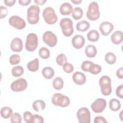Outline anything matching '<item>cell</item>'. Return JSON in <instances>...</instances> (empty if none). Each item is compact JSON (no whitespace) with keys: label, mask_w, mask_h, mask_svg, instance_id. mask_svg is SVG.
Instances as JSON below:
<instances>
[{"label":"cell","mask_w":123,"mask_h":123,"mask_svg":"<svg viewBox=\"0 0 123 123\" xmlns=\"http://www.w3.org/2000/svg\"><path fill=\"white\" fill-rule=\"evenodd\" d=\"M27 21L30 24L34 25L38 23L39 20L40 8L37 5H33L30 6L27 9Z\"/></svg>","instance_id":"obj_1"},{"label":"cell","mask_w":123,"mask_h":123,"mask_svg":"<svg viewBox=\"0 0 123 123\" xmlns=\"http://www.w3.org/2000/svg\"><path fill=\"white\" fill-rule=\"evenodd\" d=\"M99 85L101 88V93L104 96H108L111 93V79L107 75H103L99 80Z\"/></svg>","instance_id":"obj_2"},{"label":"cell","mask_w":123,"mask_h":123,"mask_svg":"<svg viewBox=\"0 0 123 123\" xmlns=\"http://www.w3.org/2000/svg\"><path fill=\"white\" fill-rule=\"evenodd\" d=\"M60 25L62 28V32L64 36L70 37L74 33L73 23L71 19L68 18H62L60 22Z\"/></svg>","instance_id":"obj_3"},{"label":"cell","mask_w":123,"mask_h":123,"mask_svg":"<svg viewBox=\"0 0 123 123\" xmlns=\"http://www.w3.org/2000/svg\"><path fill=\"white\" fill-rule=\"evenodd\" d=\"M43 17L46 23L49 25L54 24L58 19L54 10L51 7H47L44 9Z\"/></svg>","instance_id":"obj_4"},{"label":"cell","mask_w":123,"mask_h":123,"mask_svg":"<svg viewBox=\"0 0 123 123\" xmlns=\"http://www.w3.org/2000/svg\"><path fill=\"white\" fill-rule=\"evenodd\" d=\"M100 16L98 5L95 1L91 2L88 6L86 12L87 18L91 21H95L98 19Z\"/></svg>","instance_id":"obj_5"},{"label":"cell","mask_w":123,"mask_h":123,"mask_svg":"<svg viewBox=\"0 0 123 123\" xmlns=\"http://www.w3.org/2000/svg\"><path fill=\"white\" fill-rule=\"evenodd\" d=\"M51 101L54 105L61 107H67L70 103L69 98L61 93L54 94L51 98Z\"/></svg>","instance_id":"obj_6"},{"label":"cell","mask_w":123,"mask_h":123,"mask_svg":"<svg viewBox=\"0 0 123 123\" xmlns=\"http://www.w3.org/2000/svg\"><path fill=\"white\" fill-rule=\"evenodd\" d=\"M38 45L37 36L35 33H29L26 37L25 46L26 49L28 51H33Z\"/></svg>","instance_id":"obj_7"},{"label":"cell","mask_w":123,"mask_h":123,"mask_svg":"<svg viewBox=\"0 0 123 123\" xmlns=\"http://www.w3.org/2000/svg\"><path fill=\"white\" fill-rule=\"evenodd\" d=\"M77 117L80 123H90V112L86 107H82L79 109L77 112Z\"/></svg>","instance_id":"obj_8"},{"label":"cell","mask_w":123,"mask_h":123,"mask_svg":"<svg viewBox=\"0 0 123 123\" xmlns=\"http://www.w3.org/2000/svg\"><path fill=\"white\" fill-rule=\"evenodd\" d=\"M27 86V81L25 79L23 78H19L15 80L11 85V89L15 92L24 91L26 88Z\"/></svg>","instance_id":"obj_9"},{"label":"cell","mask_w":123,"mask_h":123,"mask_svg":"<svg viewBox=\"0 0 123 123\" xmlns=\"http://www.w3.org/2000/svg\"><path fill=\"white\" fill-rule=\"evenodd\" d=\"M43 40L44 42L50 47L55 46L57 42L56 36L52 32L48 31L43 35Z\"/></svg>","instance_id":"obj_10"},{"label":"cell","mask_w":123,"mask_h":123,"mask_svg":"<svg viewBox=\"0 0 123 123\" xmlns=\"http://www.w3.org/2000/svg\"><path fill=\"white\" fill-rule=\"evenodd\" d=\"M9 24L17 29H22L25 27L26 24L24 19L18 16L13 15L9 19Z\"/></svg>","instance_id":"obj_11"},{"label":"cell","mask_w":123,"mask_h":123,"mask_svg":"<svg viewBox=\"0 0 123 123\" xmlns=\"http://www.w3.org/2000/svg\"><path fill=\"white\" fill-rule=\"evenodd\" d=\"M106 107V101L102 98H98L91 104L92 111L96 113L102 112Z\"/></svg>","instance_id":"obj_12"},{"label":"cell","mask_w":123,"mask_h":123,"mask_svg":"<svg viewBox=\"0 0 123 123\" xmlns=\"http://www.w3.org/2000/svg\"><path fill=\"white\" fill-rule=\"evenodd\" d=\"M113 25L111 23L107 21L101 23L99 27L101 34L104 36L108 35L113 30Z\"/></svg>","instance_id":"obj_13"},{"label":"cell","mask_w":123,"mask_h":123,"mask_svg":"<svg viewBox=\"0 0 123 123\" xmlns=\"http://www.w3.org/2000/svg\"><path fill=\"white\" fill-rule=\"evenodd\" d=\"M85 43V40L83 36L77 35L74 36L72 39V43L74 48L77 49L82 48Z\"/></svg>","instance_id":"obj_14"},{"label":"cell","mask_w":123,"mask_h":123,"mask_svg":"<svg viewBox=\"0 0 123 123\" xmlns=\"http://www.w3.org/2000/svg\"><path fill=\"white\" fill-rule=\"evenodd\" d=\"M11 49L14 52H20L23 49V42L21 38L15 37L11 43Z\"/></svg>","instance_id":"obj_15"},{"label":"cell","mask_w":123,"mask_h":123,"mask_svg":"<svg viewBox=\"0 0 123 123\" xmlns=\"http://www.w3.org/2000/svg\"><path fill=\"white\" fill-rule=\"evenodd\" d=\"M74 82L78 85H82L86 81V75L80 72H75L72 76Z\"/></svg>","instance_id":"obj_16"},{"label":"cell","mask_w":123,"mask_h":123,"mask_svg":"<svg viewBox=\"0 0 123 123\" xmlns=\"http://www.w3.org/2000/svg\"><path fill=\"white\" fill-rule=\"evenodd\" d=\"M73 11L72 6L68 2L63 3L60 7V13L63 15L71 14Z\"/></svg>","instance_id":"obj_17"},{"label":"cell","mask_w":123,"mask_h":123,"mask_svg":"<svg viewBox=\"0 0 123 123\" xmlns=\"http://www.w3.org/2000/svg\"><path fill=\"white\" fill-rule=\"evenodd\" d=\"M123 40V33L121 31H116L111 36V40L113 43L118 45Z\"/></svg>","instance_id":"obj_18"},{"label":"cell","mask_w":123,"mask_h":123,"mask_svg":"<svg viewBox=\"0 0 123 123\" xmlns=\"http://www.w3.org/2000/svg\"><path fill=\"white\" fill-rule=\"evenodd\" d=\"M85 53L88 58H93L95 57L97 54V49L94 45H88L86 48Z\"/></svg>","instance_id":"obj_19"},{"label":"cell","mask_w":123,"mask_h":123,"mask_svg":"<svg viewBox=\"0 0 123 123\" xmlns=\"http://www.w3.org/2000/svg\"><path fill=\"white\" fill-rule=\"evenodd\" d=\"M45 103L42 100H37L35 101L32 104L33 109L37 112L43 111L45 108Z\"/></svg>","instance_id":"obj_20"},{"label":"cell","mask_w":123,"mask_h":123,"mask_svg":"<svg viewBox=\"0 0 123 123\" xmlns=\"http://www.w3.org/2000/svg\"><path fill=\"white\" fill-rule=\"evenodd\" d=\"M42 74L43 76L48 79H50L53 78L54 75V70L50 67H44L42 71Z\"/></svg>","instance_id":"obj_21"},{"label":"cell","mask_w":123,"mask_h":123,"mask_svg":"<svg viewBox=\"0 0 123 123\" xmlns=\"http://www.w3.org/2000/svg\"><path fill=\"white\" fill-rule=\"evenodd\" d=\"M90 27L89 23L85 20H82L79 22L76 25V29L80 32H85Z\"/></svg>","instance_id":"obj_22"},{"label":"cell","mask_w":123,"mask_h":123,"mask_svg":"<svg viewBox=\"0 0 123 123\" xmlns=\"http://www.w3.org/2000/svg\"><path fill=\"white\" fill-rule=\"evenodd\" d=\"M27 67L31 72H36L39 68V61L37 58H35L33 61L29 62L27 64Z\"/></svg>","instance_id":"obj_23"},{"label":"cell","mask_w":123,"mask_h":123,"mask_svg":"<svg viewBox=\"0 0 123 123\" xmlns=\"http://www.w3.org/2000/svg\"><path fill=\"white\" fill-rule=\"evenodd\" d=\"M99 33L96 30H91L87 34V37L89 41L96 42L99 39Z\"/></svg>","instance_id":"obj_24"},{"label":"cell","mask_w":123,"mask_h":123,"mask_svg":"<svg viewBox=\"0 0 123 123\" xmlns=\"http://www.w3.org/2000/svg\"><path fill=\"white\" fill-rule=\"evenodd\" d=\"M12 114V109L8 107H4L0 110V115L4 119L9 118Z\"/></svg>","instance_id":"obj_25"},{"label":"cell","mask_w":123,"mask_h":123,"mask_svg":"<svg viewBox=\"0 0 123 123\" xmlns=\"http://www.w3.org/2000/svg\"><path fill=\"white\" fill-rule=\"evenodd\" d=\"M121 103L118 99L112 98L110 100L109 102V107L112 111H117L121 108Z\"/></svg>","instance_id":"obj_26"},{"label":"cell","mask_w":123,"mask_h":123,"mask_svg":"<svg viewBox=\"0 0 123 123\" xmlns=\"http://www.w3.org/2000/svg\"><path fill=\"white\" fill-rule=\"evenodd\" d=\"M72 13L73 18L76 20H78L81 19L83 15V10L79 7H75Z\"/></svg>","instance_id":"obj_27"},{"label":"cell","mask_w":123,"mask_h":123,"mask_svg":"<svg viewBox=\"0 0 123 123\" xmlns=\"http://www.w3.org/2000/svg\"><path fill=\"white\" fill-rule=\"evenodd\" d=\"M52 86L56 90H60L63 87V81L62 78L60 77H56L53 80Z\"/></svg>","instance_id":"obj_28"},{"label":"cell","mask_w":123,"mask_h":123,"mask_svg":"<svg viewBox=\"0 0 123 123\" xmlns=\"http://www.w3.org/2000/svg\"><path fill=\"white\" fill-rule=\"evenodd\" d=\"M105 60L110 64H114L116 61V56L112 52H108L105 56Z\"/></svg>","instance_id":"obj_29"},{"label":"cell","mask_w":123,"mask_h":123,"mask_svg":"<svg viewBox=\"0 0 123 123\" xmlns=\"http://www.w3.org/2000/svg\"><path fill=\"white\" fill-rule=\"evenodd\" d=\"M24 72V69L21 66H15L12 68V74L15 77L21 76L23 74Z\"/></svg>","instance_id":"obj_30"},{"label":"cell","mask_w":123,"mask_h":123,"mask_svg":"<svg viewBox=\"0 0 123 123\" xmlns=\"http://www.w3.org/2000/svg\"><path fill=\"white\" fill-rule=\"evenodd\" d=\"M101 71V67L98 64H92L90 65L88 72L93 74H98Z\"/></svg>","instance_id":"obj_31"},{"label":"cell","mask_w":123,"mask_h":123,"mask_svg":"<svg viewBox=\"0 0 123 123\" xmlns=\"http://www.w3.org/2000/svg\"><path fill=\"white\" fill-rule=\"evenodd\" d=\"M39 55L41 58L47 59L49 58L50 56V52L47 48L42 47L40 48L39 50Z\"/></svg>","instance_id":"obj_32"},{"label":"cell","mask_w":123,"mask_h":123,"mask_svg":"<svg viewBox=\"0 0 123 123\" xmlns=\"http://www.w3.org/2000/svg\"><path fill=\"white\" fill-rule=\"evenodd\" d=\"M66 56L64 54H60L57 56L56 61L57 63L60 66H62L65 63L67 62Z\"/></svg>","instance_id":"obj_33"},{"label":"cell","mask_w":123,"mask_h":123,"mask_svg":"<svg viewBox=\"0 0 123 123\" xmlns=\"http://www.w3.org/2000/svg\"><path fill=\"white\" fill-rule=\"evenodd\" d=\"M11 122L12 123H21L22 122L21 115L18 113H14L11 116Z\"/></svg>","instance_id":"obj_34"},{"label":"cell","mask_w":123,"mask_h":123,"mask_svg":"<svg viewBox=\"0 0 123 123\" xmlns=\"http://www.w3.org/2000/svg\"><path fill=\"white\" fill-rule=\"evenodd\" d=\"M24 119L27 123H33V115L29 111H25L24 113Z\"/></svg>","instance_id":"obj_35"},{"label":"cell","mask_w":123,"mask_h":123,"mask_svg":"<svg viewBox=\"0 0 123 123\" xmlns=\"http://www.w3.org/2000/svg\"><path fill=\"white\" fill-rule=\"evenodd\" d=\"M20 62V57L18 54H13L10 57V62L12 65H15Z\"/></svg>","instance_id":"obj_36"},{"label":"cell","mask_w":123,"mask_h":123,"mask_svg":"<svg viewBox=\"0 0 123 123\" xmlns=\"http://www.w3.org/2000/svg\"><path fill=\"white\" fill-rule=\"evenodd\" d=\"M62 66L63 71L66 73L69 74L74 71V66L71 63L66 62Z\"/></svg>","instance_id":"obj_37"},{"label":"cell","mask_w":123,"mask_h":123,"mask_svg":"<svg viewBox=\"0 0 123 123\" xmlns=\"http://www.w3.org/2000/svg\"><path fill=\"white\" fill-rule=\"evenodd\" d=\"M94 63L92 62L89 61H86L83 62L81 65V69L82 70L85 72H88L89 68L90 66V65Z\"/></svg>","instance_id":"obj_38"},{"label":"cell","mask_w":123,"mask_h":123,"mask_svg":"<svg viewBox=\"0 0 123 123\" xmlns=\"http://www.w3.org/2000/svg\"><path fill=\"white\" fill-rule=\"evenodd\" d=\"M8 13L7 8L3 6H0V18H5Z\"/></svg>","instance_id":"obj_39"},{"label":"cell","mask_w":123,"mask_h":123,"mask_svg":"<svg viewBox=\"0 0 123 123\" xmlns=\"http://www.w3.org/2000/svg\"><path fill=\"white\" fill-rule=\"evenodd\" d=\"M43 123L44 119L43 118L37 114L33 115V123Z\"/></svg>","instance_id":"obj_40"},{"label":"cell","mask_w":123,"mask_h":123,"mask_svg":"<svg viewBox=\"0 0 123 123\" xmlns=\"http://www.w3.org/2000/svg\"><path fill=\"white\" fill-rule=\"evenodd\" d=\"M123 85L122 84L117 87L116 90V94L117 96L121 98H123Z\"/></svg>","instance_id":"obj_41"},{"label":"cell","mask_w":123,"mask_h":123,"mask_svg":"<svg viewBox=\"0 0 123 123\" xmlns=\"http://www.w3.org/2000/svg\"><path fill=\"white\" fill-rule=\"evenodd\" d=\"M94 122V123H107V121L103 117L97 116L95 118Z\"/></svg>","instance_id":"obj_42"},{"label":"cell","mask_w":123,"mask_h":123,"mask_svg":"<svg viewBox=\"0 0 123 123\" xmlns=\"http://www.w3.org/2000/svg\"><path fill=\"white\" fill-rule=\"evenodd\" d=\"M116 75L119 78L122 79L123 78V67H121L117 70L116 72Z\"/></svg>","instance_id":"obj_43"},{"label":"cell","mask_w":123,"mask_h":123,"mask_svg":"<svg viewBox=\"0 0 123 123\" xmlns=\"http://www.w3.org/2000/svg\"><path fill=\"white\" fill-rule=\"evenodd\" d=\"M15 2H16L15 0H4V2L6 6H8L9 7L13 6L15 3Z\"/></svg>","instance_id":"obj_44"},{"label":"cell","mask_w":123,"mask_h":123,"mask_svg":"<svg viewBox=\"0 0 123 123\" xmlns=\"http://www.w3.org/2000/svg\"><path fill=\"white\" fill-rule=\"evenodd\" d=\"M31 0H19L18 1L19 4L23 6L28 5L31 2Z\"/></svg>","instance_id":"obj_45"},{"label":"cell","mask_w":123,"mask_h":123,"mask_svg":"<svg viewBox=\"0 0 123 123\" xmlns=\"http://www.w3.org/2000/svg\"><path fill=\"white\" fill-rule=\"evenodd\" d=\"M46 1V0H34V2L35 3L40 5H43Z\"/></svg>","instance_id":"obj_46"},{"label":"cell","mask_w":123,"mask_h":123,"mask_svg":"<svg viewBox=\"0 0 123 123\" xmlns=\"http://www.w3.org/2000/svg\"><path fill=\"white\" fill-rule=\"evenodd\" d=\"M71 1L73 3H74V4H79L82 1V0H71Z\"/></svg>","instance_id":"obj_47"}]
</instances>
